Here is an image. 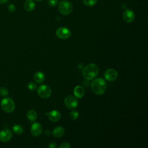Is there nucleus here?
Returning a JSON list of instances; mask_svg holds the SVG:
<instances>
[{
    "label": "nucleus",
    "mask_w": 148,
    "mask_h": 148,
    "mask_svg": "<svg viewBox=\"0 0 148 148\" xmlns=\"http://www.w3.org/2000/svg\"><path fill=\"white\" fill-rule=\"evenodd\" d=\"M99 72L98 66L93 63H90L85 66L83 68L82 73L84 77L87 80L94 79Z\"/></svg>",
    "instance_id": "f03ea898"
},
{
    "label": "nucleus",
    "mask_w": 148,
    "mask_h": 148,
    "mask_svg": "<svg viewBox=\"0 0 148 148\" xmlns=\"http://www.w3.org/2000/svg\"><path fill=\"white\" fill-rule=\"evenodd\" d=\"M64 103L68 108L73 109L77 107L78 102L74 96L68 95L64 99Z\"/></svg>",
    "instance_id": "0eeeda50"
},
{
    "label": "nucleus",
    "mask_w": 148,
    "mask_h": 148,
    "mask_svg": "<svg viewBox=\"0 0 148 148\" xmlns=\"http://www.w3.org/2000/svg\"><path fill=\"white\" fill-rule=\"evenodd\" d=\"M9 94L8 90L5 87H0V95L2 97H6Z\"/></svg>",
    "instance_id": "412c9836"
},
{
    "label": "nucleus",
    "mask_w": 148,
    "mask_h": 148,
    "mask_svg": "<svg viewBox=\"0 0 148 148\" xmlns=\"http://www.w3.org/2000/svg\"><path fill=\"white\" fill-rule=\"evenodd\" d=\"M71 147V145L68 142H64L59 146V148H69Z\"/></svg>",
    "instance_id": "b1692460"
},
{
    "label": "nucleus",
    "mask_w": 148,
    "mask_h": 148,
    "mask_svg": "<svg viewBox=\"0 0 148 148\" xmlns=\"http://www.w3.org/2000/svg\"><path fill=\"white\" fill-rule=\"evenodd\" d=\"M135 13L131 9H125L123 14V19L127 23L132 22L135 19Z\"/></svg>",
    "instance_id": "1a4fd4ad"
},
{
    "label": "nucleus",
    "mask_w": 148,
    "mask_h": 148,
    "mask_svg": "<svg viewBox=\"0 0 148 148\" xmlns=\"http://www.w3.org/2000/svg\"><path fill=\"white\" fill-rule=\"evenodd\" d=\"M35 1H41L42 0H35Z\"/></svg>",
    "instance_id": "cd10ccee"
},
{
    "label": "nucleus",
    "mask_w": 148,
    "mask_h": 148,
    "mask_svg": "<svg viewBox=\"0 0 148 148\" xmlns=\"http://www.w3.org/2000/svg\"><path fill=\"white\" fill-rule=\"evenodd\" d=\"M49 147H50V148H54V147H56V144L55 142H50L49 143Z\"/></svg>",
    "instance_id": "a878e982"
},
{
    "label": "nucleus",
    "mask_w": 148,
    "mask_h": 148,
    "mask_svg": "<svg viewBox=\"0 0 148 148\" xmlns=\"http://www.w3.org/2000/svg\"><path fill=\"white\" fill-rule=\"evenodd\" d=\"M45 79V76L42 72L38 71L36 72L34 75V79L35 82L37 83H42L44 82Z\"/></svg>",
    "instance_id": "4468645a"
},
{
    "label": "nucleus",
    "mask_w": 148,
    "mask_h": 148,
    "mask_svg": "<svg viewBox=\"0 0 148 148\" xmlns=\"http://www.w3.org/2000/svg\"><path fill=\"white\" fill-rule=\"evenodd\" d=\"M28 88L31 91H34L36 89V84L34 82H29L27 85Z\"/></svg>",
    "instance_id": "4be33fe9"
},
{
    "label": "nucleus",
    "mask_w": 148,
    "mask_h": 148,
    "mask_svg": "<svg viewBox=\"0 0 148 148\" xmlns=\"http://www.w3.org/2000/svg\"><path fill=\"white\" fill-rule=\"evenodd\" d=\"M97 0H83V3L87 6H92L96 4Z\"/></svg>",
    "instance_id": "6ab92c4d"
},
{
    "label": "nucleus",
    "mask_w": 148,
    "mask_h": 148,
    "mask_svg": "<svg viewBox=\"0 0 148 148\" xmlns=\"http://www.w3.org/2000/svg\"><path fill=\"white\" fill-rule=\"evenodd\" d=\"M92 91L97 95H102L106 90V84L102 78L95 79L91 84Z\"/></svg>",
    "instance_id": "f257e3e1"
},
{
    "label": "nucleus",
    "mask_w": 148,
    "mask_h": 148,
    "mask_svg": "<svg viewBox=\"0 0 148 148\" xmlns=\"http://www.w3.org/2000/svg\"><path fill=\"white\" fill-rule=\"evenodd\" d=\"M73 93L76 97L82 98L84 94V90L81 86H76L73 90Z\"/></svg>",
    "instance_id": "2eb2a0df"
},
{
    "label": "nucleus",
    "mask_w": 148,
    "mask_h": 148,
    "mask_svg": "<svg viewBox=\"0 0 148 148\" xmlns=\"http://www.w3.org/2000/svg\"><path fill=\"white\" fill-rule=\"evenodd\" d=\"M118 73L117 71L113 68L108 69L104 73V77L108 81H113L117 77Z\"/></svg>",
    "instance_id": "6e6552de"
},
{
    "label": "nucleus",
    "mask_w": 148,
    "mask_h": 148,
    "mask_svg": "<svg viewBox=\"0 0 148 148\" xmlns=\"http://www.w3.org/2000/svg\"><path fill=\"white\" fill-rule=\"evenodd\" d=\"M12 131L16 135H21L23 132V127L20 124H14L12 127Z\"/></svg>",
    "instance_id": "a211bd4d"
},
{
    "label": "nucleus",
    "mask_w": 148,
    "mask_h": 148,
    "mask_svg": "<svg viewBox=\"0 0 148 148\" xmlns=\"http://www.w3.org/2000/svg\"><path fill=\"white\" fill-rule=\"evenodd\" d=\"M9 0H0V4H4L7 3Z\"/></svg>",
    "instance_id": "bb28decb"
},
{
    "label": "nucleus",
    "mask_w": 148,
    "mask_h": 148,
    "mask_svg": "<svg viewBox=\"0 0 148 148\" xmlns=\"http://www.w3.org/2000/svg\"><path fill=\"white\" fill-rule=\"evenodd\" d=\"M28 119L31 121H34L37 118V113L34 110H29L27 113Z\"/></svg>",
    "instance_id": "f3484780"
},
{
    "label": "nucleus",
    "mask_w": 148,
    "mask_h": 148,
    "mask_svg": "<svg viewBox=\"0 0 148 148\" xmlns=\"http://www.w3.org/2000/svg\"><path fill=\"white\" fill-rule=\"evenodd\" d=\"M65 132V130L61 126H58L53 131V135L56 138H60L62 137Z\"/></svg>",
    "instance_id": "ddd939ff"
},
{
    "label": "nucleus",
    "mask_w": 148,
    "mask_h": 148,
    "mask_svg": "<svg viewBox=\"0 0 148 148\" xmlns=\"http://www.w3.org/2000/svg\"><path fill=\"white\" fill-rule=\"evenodd\" d=\"M1 106L2 110L7 113H12L15 109V104L13 100L9 97L4 98L1 100Z\"/></svg>",
    "instance_id": "7ed1b4c3"
},
{
    "label": "nucleus",
    "mask_w": 148,
    "mask_h": 148,
    "mask_svg": "<svg viewBox=\"0 0 148 148\" xmlns=\"http://www.w3.org/2000/svg\"><path fill=\"white\" fill-rule=\"evenodd\" d=\"M43 127L39 123H35L31 127V133L34 136H39L42 132Z\"/></svg>",
    "instance_id": "9d476101"
},
{
    "label": "nucleus",
    "mask_w": 148,
    "mask_h": 148,
    "mask_svg": "<svg viewBox=\"0 0 148 148\" xmlns=\"http://www.w3.org/2000/svg\"><path fill=\"white\" fill-rule=\"evenodd\" d=\"M79 114L76 110H72L69 113V116L72 120H75L79 117Z\"/></svg>",
    "instance_id": "aec40b11"
},
{
    "label": "nucleus",
    "mask_w": 148,
    "mask_h": 148,
    "mask_svg": "<svg viewBox=\"0 0 148 148\" xmlns=\"http://www.w3.org/2000/svg\"><path fill=\"white\" fill-rule=\"evenodd\" d=\"M48 115L49 120L53 122H57L61 119V113L56 110H53L50 112L46 113Z\"/></svg>",
    "instance_id": "f8f14e48"
},
{
    "label": "nucleus",
    "mask_w": 148,
    "mask_h": 148,
    "mask_svg": "<svg viewBox=\"0 0 148 148\" xmlns=\"http://www.w3.org/2000/svg\"><path fill=\"white\" fill-rule=\"evenodd\" d=\"M57 36L61 39H66L70 37L71 35V31L66 27H62L58 28L56 31Z\"/></svg>",
    "instance_id": "423d86ee"
},
{
    "label": "nucleus",
    "mask_w": 148,
    "mask_h": 148,
    "mask_svg": "<svg viewBox=\"0 0 148 148\" xmlns=\"http://www.w3.org/2000/svg\"><path fill=\"white\" fill-rule=\"evenodd\" d=\"M8 9L9 10V11H10V12H13L16 10V8L14 6V5L13 4H9L8 6Z\"/></svg>",
    "instance_id": "393cba45"
},
{
    "label": "nucleus",
    "mask_w": 148,
    "mask_h": 148,
    "mask_svg": "<svg viewBox=\"0 0 148 148\" xmlns=\"http://www.w3.org/2000/svg\"><path fill=\"white\" fill-rule=\"evenodd\" d=\"M73 9L72 3L68 1H62L58 4V10L63 15L69 14Z\"/></svg>",
    "instance_id": "20e7f679"
},
{
    "label": "nucleus",
    "mask_w": 148,
    "mask_h": 148,
    "mask_svg": "<svg viewBox=\"0 0 148 148\" xmlns=\"http://www.w3.org/2000/svg\"><path fill=\"white\" fill-rule=\"evenodd\" d=\"M37 92L38 95L42 98H48L51 94V90L47 85H41L38 89Z\"/></svg>",
    "instance_id": "39448f33"
},
{
    "label": "nucleus",
    "mask_w": 148,
    "mask_h": 148,
    "mask_svg": "<svg viewBox=\"0 0 148 148\" xmlns=\"http://www.w3.org/2000/svg\"><path fill=\"white\" fill-rule=\"evenodd\" d=\"M12 137V133L9 129H3L0 131V140L3 142H8Z\"/></svg>",
    "instance_id": "9b49d317"
},
{
    "label": "nucleus",
    "mask_w": 148,
    "mask_h": 148,
    "mask_svg": "<svg viewBox=\"0 0 148 148\" xmlns=\"http://www.w3.org/2000/svg\"><path fill=\"white\" fill-rule=\"evenodd\" d=\"M25 9L28 12H31L35 8V3L32 0H27L24 5Z\"/></svg>",
    "instance_id": "dca6fc26"
},
{
    "label": "nucleus",
    "mask_w": 148,
    "mask_h": 148,
    "mask_svg": "<svg viewBox=\"0 0 148 148\" xmlns=\"http://www.w3.org/2000/svg\"><path fill=\"white\" fill-rule=\"evenodd\" d=\"M58 3V0H49L48 1V4L51 7H54L56 6Z\"/></svg>",
    "instance_id": "5701e85b"
}]
</instances>
